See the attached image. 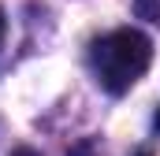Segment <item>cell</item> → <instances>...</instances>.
<instances>
[{"instance_id": "obj_1", "label": "cell", "mask_w": 160, "mask_h": 156, "mask_svg": "<svg viewBox=\"0 0 160 156\" xmlns=\"http://www.w3.org/2000/svg\"><path fill=\"white\" fill-rule=\"evenodd\" d=\"M89 56H93L97 82L108 93L119 97V93H127L138 78L149 71V63H153V41L142 30H134V26H123V30H112V34L97 37Z\"/></svg>"}, {"instance_id": "obj_2", "label": "cell", "mask_w": 160, "mask_h": 156, "mask_svg": "<svg viewBox=\"0 0 160 156\" xmlns=\"http://www.w3.org/2000/svg\"><path fill=\"white\" fill-rule=\"evenodd\" d=\"M134 11H138L142 19H149V22H160V0H138Z\"/></svg>"}, {"instance_id": "obj_3", "label": "cell", "mask_w": 160, "mask_h": 156, "mask_svg": "<svg viewBox=\"0 0 160 156\" xmlns=\"http://www.w3.org/2000/svg\"><path fill=\"white\" fill-rule=\"evenodd\" d=\"M67 156H101V153H97V145H93V141H78Z\"/></svg>"}, {"instance_id": "obj_4", "label": "cell", "mask_w": 160, "mask_h": 156, "mask_svg": "<svg viewBox=\"0 0 160 156\" xmlns=\"http://www.w3.org/2000/svg\"><path fill=\"white\" fill-rule=\"evenodd\" d=\"M4 34H8V19H4V11H0V45H4Z\"/></svg>"}, {"instance_id": "obj_5", "label": "cell", "mask_w": 160, "mask_h": 156, "mask_svg": "<svg viewBox=\"0 0 160 156\" xmlns=\"http://www.w3.org/2000/svg\"><path fill=\"white\" fill-rule=\"evenodd\" d=\"M11 156H38V153H34V149H26V145H22V149H15V153H11Z\"/></svg>"}, {"instance_id": "obj_6", "label": "cell", "mask_w": 160, "mask_h": 156, "mask_svg": "<svg viewBox=\"0 0 160 156\" xmlns=\"http://www.w3.org/2000/svg\"><path fill=\"white\" fill-rule=\"evenodd\" d=\"M153 126H157V130H160V108H157V115H153Z\"/></svg>"}, {"instance_id": "obj_7", "label": "cell", "mask_w": 160, "mask_h": 156, "mask_svg": "<svg viewBox=\"0 0 160 156\" xmlns=\"http://www.w3.org/2000/svg\"><path fill=\"white\" fill-rule=\"evenodd\" d=\"M138 156H145V153H138Z\"/></svg>"}]
</instances>
